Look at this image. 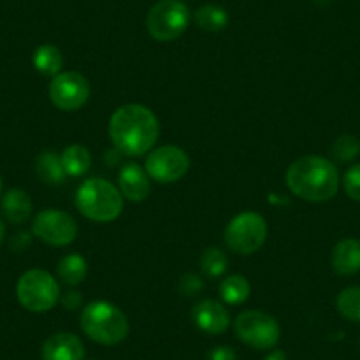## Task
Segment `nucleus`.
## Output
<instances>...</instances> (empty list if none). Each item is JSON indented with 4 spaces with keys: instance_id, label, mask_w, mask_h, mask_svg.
<instances>
[{
    "instance_id": "1",
    "label": "nucleus",
    "mask_w": 360,
    "mask_h": 360,
    "mask_svg": "<svg viewBox=\"0 0 360 360\" xmlns=\"http://www.w3.org/2000/svg\"><path fill=\"white\" fill-rule=\"evenodd\" d=\"M113 147L124 155L138 158L150 150L159 136V120L143 105H126L115 110L110 119Z\"/></svg>"
},
{
    "instance_id": "2",
    "label": "nucleus",
    "mask_w": 360,
    "mask_h": 360,
    "mask_svg": "<svg viewBox=\"0 0 360 360\" xmlns=\"http://www.w3.org/2000/svg\"><path fill=\"white\" fill-rule=\"evenodd\" d=\"M286 184L297 198L327 202L339 189V173L334 162L321 155H306L292 162L286 172Z\"/></svg>"
},
{
    "instance_id": "3",
    "label": "nucleus",
    "mask_w": 360,
    "mask_h": 360,
    "mask_svg": "<svg viewBox=\"0 0 360 360\" xmlns=\"http://www.w3.org/2000/svg\"><path fill=\"white\" fill-rule=\"evenodd\" d=\"M79 327L92 341L105 346L119 345L129 334V321L126 314L115 304L106 300H98L83 307Z\"/></svg>"
},
{
    "instance_id": "4",
    "label": "nucleus",
    "mask_w": 360,
    "mask_h": 360,
    "mask_svg": "<svg viewBox=\"0 0 360 360\" xmlns=\"http://www.w3.org/2000/svg\"><path fill=\"white\" fill-rule=\"evenodd\" d=\"M76 207L94 223H112L122 214V193L108 180L89 179L76 191Z\"/></svg>"
},
{
    "instance_id": "5",
    "label": "nucleus",
    "mask_w": 360,
    "mask_h": 360,
    "mask_svg": "<svg viewBox=\"0 0 360 360\" xmlns=\"http://www.w3.org/2000/svg\"><path fill=\"white\" fill-rule=\"evenodd\" d=\"M16 295L20 304L32 313H46L53 309L60 299V288L53 276L46 270L32 269L18 279Z\"/></svg>"
},
{
    "instance_id": "6",
    "label": "nucleus",
    "mask_w": 360,
    "mask_h": 360,
    "mask_svg": "<svg viewBox=\"0 0 360 360\" xmlns=\"http://www.w3.org/2000/svg\"><path fill=\"white\" fill-rule=\"evenodd\" d=\"M191 22L188 6L180 0H159L147 15V30L155 41L168 43L179 39Z\"/></svg>"
},
{
    "instance_id": "7",
    "label": "nucleus",
    "mask_w": 360,
    "mask_h": 360,
    "mask_svg": "<svg viewBox=\"0 0 360 360\" xmlns=\"http://www.w3.org/2000/svg\"><path fill=\"white\" fill-rule=\"evenodd\" d=\"M266 223L259 214L242 212L228 223L224 242L237 255H252L266 240Z\"/></svg>"
},
{
    "instance_id": "8",
    "label": "nucleus",
    "mask_w": 360,
    "mask_h": 360,
    "mask_svg": "<svg viewBox=\"0 0 360 360\" xmlns=\"http://www.w3.org/2000/svg\"><path fill=\"white\" fill-rule=\"evenodd\" d=\"M235 334L255 349H270L278 345L281 338V328L274 316L263 311H244L235 320Z\"/></svg>"
},
{
    "instance_id": "9",
    "label": "nucleus",
    "mask_w": 360,
    "mask_h": 360,
    "mask_svg": "<svg viewBox=\"0 0 360 360\" xmlns=\"http://www.w3.org/2000/svg\"><path fill=\"white\" fill-rule=\"evenodd\" d=\"M189 165H191L189 155L182 148L175 145H165V147L154 148L148 154L145 172L159 184H172L188 173Z\"/></svg>"
},
{
    "instance_id": "10",
    "label": "nucleus",
    "mask_w": 360,
    "mask_h": 360,
    "mask_svg": "<svg viewBox=\"0 0 360 360\" xmlns=\"http://www.w3.org/2000/svg\"><path fill=\"white\" fill-rule=\"evenodd\" d=\"M48 96L53 106L62 112H76L90 98L89 79L76 71L58 72L48 86Z\"/></svg>"
},
{
    "instance_id": "11",
    "label": "nucleus",
    "mask_w": 360,
    "mask_h": 360,
    "mask_svg": "<svg viewBox=\"0 0 360 360\" xmlns=\"http://www.w3.org/2000/svg\"><path fill=\"white\" fill-rule=\"evenodd\" d=\"M32 231L39 240L62 248L75 240L78 226L71 214L57 209H44L34 219Z\"/></svg>"
},
{
    "instance_id": "12",
    "label": "nucleus",
    "mask_w": 360,
    "mask_h": 360,
    "mask_svg": "<svg viewBox=\"0 0 360 360\" xmlns=\"http://www.w3.org/2000/svg\"><path fill=\"white\" fill-rule=\"evenodd\" d=\"M41 356L43 360H83L85 346L78 335L71 332H58L44 341Z\"/></svg>"
},
{
    "instance_id": "13",
    "label": "nucleus",
    "mask_w": 360,
    "mask_h": 360,
    "mask_svg": "<svg viewBox=\"0 0 360 360\" xmlns=\"http://www.w3.org/2000/svg\"><path fill=\"white\" fill-rule=\"evenodd\" d=\"M193 321L205 334H223L230 325V313L217 300H202L193 309Z\"/></svg>"
},
{
    "instance_id": "14",
    "label": "nucleus",
    "mask_w": 360,
    "mask_h": 360,
    "mask_svg": "<svg viewBox=\"0 0 360 360\" xmlns=\"http://www.w3.org/2000/svg\"><path fill=\"white\" fill-rule=\"evenodd\" d=\"M119 186L124 198L143 202L150 195V176L136 162H127L119 172Z\"/></svg>"
},
{
    "instance_id": "15",
    "label": "nucleus",
    "mask_w": 360,
    "mask_h": 360,
    "mask_svg": "<svg viewBox=\"0 0 360 360\" xmlns=\"http://www.w3.org/2000/svg\"><path fill=\"white\" fill-rule=\"evenodd\" d=\"M332 269L339 276H353L360 270V242L345 238L332 251Z\"/></svg>"
},
{
    "instance_id": "16",
    "label": "nucleus",
    "mask_w": 360,
    "mask_h": 360,
    "mask_svg": "<svg viewBox=\"0 0 360 360\" xmlns=\"http://www.w3.org/2000/svg\"><path fill=\"white\" fill-rule=\"evenodd\" d=\"M2 212L9 223H25L32 212V200L23 189H9L2 198Z\"/></svg>"
},
{
    "instance_id": "17",
    "label": "nucleus",
    "mask_w": 360,
    "mask_h": 360,
    "mask_svg": "<svg viewBox=\"0 0 360 360\" xmlns=\"http://www.w3.org/2000/svg\"><path fill=\"white\" fill-rule=\"evenodd\" d=\"M36 169L37 175L43 179V182L46 184H60L65 179V169L62 166L60 155L55 150H44L37 155L36 161Z\"/></svg>"
},
{
    "instance_id": "18",
    "label": "nucleus",
    "mask_w": 360,
    "mask_h": 360,
    "mask_svg": "<svg viewBox=\"0 0 360 360\" xmlns=\"http://www.w3.org/2000/svg\"><path fill=\"white\" fill-rule=\"evenodd\" d=\"M62 166H64L65 173L71 176H82L85 175L92 165V155H90L89 148L83 145H71L65 148L60 155Z\"/></svg>"
},
{
    "instance_id": "19",
    "label": "nucleus",
    "mask_w": 360,
    "mask_h": 360,
    "mask_svg": "<svg viewBox=\"0 0 360 360\" xmlns=\"http://www.w3.org/2000/svg\"><path fill=\"white\" fill-rule=\"evenodd\" d=\"M34 68L44 76H57L64 65L62 51L53 44H43L34 51Z\"/></svg>"
},
{
    "instance_id": "20",
    "label": "nucleus",
    "mask_w": 360,
    "mask_h": 360,
    "mask_svg": "<svg viewBox=\"0 0 360 360\" xmlns=\"http://www.w3.org/2000/svg\"><path fill=\"white\" fill-rule=\"evenodd\" d=\"M86 259L82 255H72L64 256V258L58 262V278L62 279V283L68 286H76L79 283H83V279L86 278Z\"/></svg>"
},
{
    "instance_id": "21",
    "label": "nucleus",
    "mask_w": 360,
    "mask_h": 360,
    "mask_svg": "<svg viewBox=\"0 0 360 360\" xmlns=\"http://www.w3.org/2000/svg\"><path fill=\"white\" fill-rule=\"evenodd\" d=\"M219 293L224 302L231 304V306H237V304L245 302L249 299L251 285H249V281L244 276H230V278L223 279V283L219 286Z\"/></svg>"
},
{
    "instance_id": "22",
    "label": "nucleus",
    "mask_w": 360,
    "mask_h": 360,
    "mask_svg": "<svg viewBox=\"0 0 360 360\" xmlns=\"http://www.w3.org/2000/svg\"><path fill=\"white\" fill-rule=\"evenodd\" d=\"M195 22L205 32H219L228 25V13L219 6H203L195 13Z\"/></svg>"
},
{
    "instance_id": "23",
    "label": "nucleus",
    "mask_w": 360,
    "mask_h": 360,
    "mask_svg": "<svg viewBox=\"0 0 360 360\" xmlns=\"http://www.w3.org/2000/svg\"><path fill=\"white\" fill-rule=\"evenodd\" d=\"M203 274L209 278H221L228 269V256L219 248H207L200 258Z\"/></svg>"
},
{
    "instance_id": "24",
    "label": "nucleus",
    "mask_w": 360,
    "mask_h": 360,
    "mask_svg": "<svg viewBox=\"0 0 360 360\" xmlns=\"http://www.w3.org/2000/svg\"><path fill=\"white\" fill-rule=\"evenodd\" d=\"M338 311L346 320L360 321V286H349L339 293Z\"/></svg>"
},
{
    "instance_id": "25",
    "label": "nucleus",
    "mask_w": 360,
    "mask_h": 360,
    "mask_svg": "<svg viewBox=\"0 0 360 360\" xmlns=\"http://www.w3.org/2000/svg\"><path fill=\"white\" fill-rule=\"evenodd\" d=\"M360 152V141L356 140L353 134H342L332 145V155H334L338 161L348 162L359 155Z\"/></svg>"
},
{
    "instance_id": "26",
    "label": "nucleus",
    "mask_w": 360,
    "mask_h": 360,
    "mask_svg": "<svg viewBox=\"0 0 360 360\" xmlns=\"http://www.w3.org/2000/svg\"><path fill=\"white\" fill-rule=\"evenodd\" d=\"M342 186H345V191L349 198L360 202V165H353L345 173Z\"/></svg>"
},
{
    "instance_id": "27",
    "label": "nucleus",
    "mask_w": 360,
    "mask_h": 360,
    "mask_svg": "<svg viewBox=\"0 0 360 360\" xmlns=\"http://www.w3.org/2000/svg\"><path fill=\"white\" fill-rule=\"evenodd\" d=\"M179 290L182 292V295L186 297L198 295V293L203 290L202 278L196 274H191V272H189V274H184L179 281Z\"/></svg>"
},
{
    "instance_id": "28",
    "label": "nucleus",
    "mask_w": 360,
    "mask_h": 360,
    "mask_svg": "<svg viewBox=\"0 0 360 360\" xmlns=\"http://www.w3.org/2000/svg\"><path fill=\"white\" fill-rule=\"evenodd\" d=\"M207 360H237V353L230 346H216L209 352Z\"/></svg>"
},
{
    "instance_id": "29",
    "label": "nucleus",
    "mask_w": 360,
    "mask_h": 360,
    "mask_svg": "<svg viewBox=\"0 0 360 360\" xmlns=\"http://www.w3.org/2000/svg\"><path fill=\"white\" fill-rule=\"evenodd\" d=\"M60 302H62V306L65 307V309L75 311V309H78L79 306H82L83 299H82V295H79L78 292H75V290H72V292H68V293H64V295H62Z\"/></svg>"
},
{
    "instance_id": "30",
    "label": "nucleus",
    "mask_w": 360,
    "mask_h": 360,
    "mask_svg": "<svg viewBox=\"0 0 360 360\" xmlns=\"http://www.w3.org/2000/svg\"><path fill=\"white\" fill-rule=\"evenodd\" d=\"M263 360H288V356L281 349H274V352H270Z\"/></svg>"
},
{
    "instance_id": "31",
    "label": "nucleus",
    "mask_w": 360,
    "mask_h": 360,
    "mask_svg": "<svg viewBox=\"0 0 360 360\" xmlns=\"http://www.w3.org/2000/svg\"><path fill=\"white\" fill-rule=\"evenodd\" d=\"M4 235H6V226L4 223H2V219H0V244H2V240H4Z\"/></svg>"
},
{
    "instance_id": "32",
    "label": "nucleus",
    "mask_w": 360,
    "mask_h": 360,
    "mask_svg": "<svg viewBox=\"0 0 360 360\" xmlns=\"http://www.w3.org/2000/svg\"><path fill=\"white\" fill-rule=\"evenodd\" d=\"M0 193H2V179H0Z\"/></svg>"
}]
</instances>
